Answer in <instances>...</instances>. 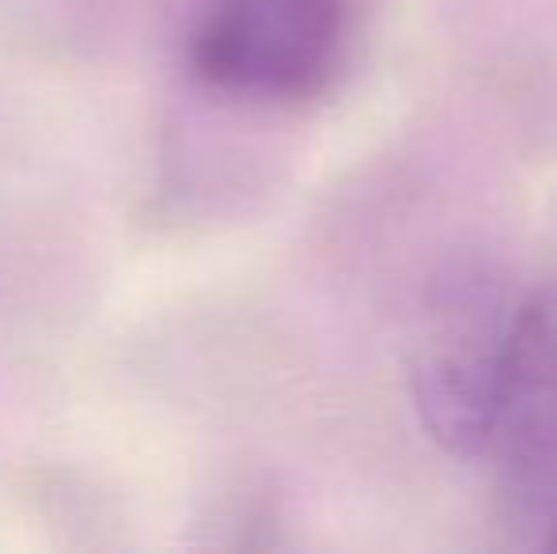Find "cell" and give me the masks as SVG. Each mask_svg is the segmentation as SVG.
Here are the masks:
<instances>
[{
  "instance_id": "obj_4",
  "label": "cell",
  "mask_w": 557,
  "mask_h": 554,
  "mask_svg": "<svg viewBox=\"0 0 557 554\" xmlns=\"http://www.w3.org/2000/svg\"><path fill=\"white\" fill-rule=\"evenodd\" d=\"M546 547L557 551V517H554V525H550V535H546Z\"/></svg>"
},
{
  "instance_id": "obj_2",
  "label": "cell",
  "mask_w": 557,
  "mask_h": 554,
  "mask_svg": "<svg viewBox=\"0 0 557 554\" xmlns=\"http://www.w3.org/2000/svg\"><path fill=\"white\" fill-rule=\"evenodd\" d=\"M349 12V0H216L194 30V76L250 103L315 99L345 61Z\"/></svg>"
},
{
  "instance_id": "obj_3",
  "label": "cell",
  "mask_w": 557,
  "mask_h": 554,
  "mask_svg": "<svg viewBox=\"0 0 557 554\" xmlns=\"http://www.w3.org/2000/svg\"><path fill=\"white\" fill-rule=\"evenodd\" d=\"M485 459L523 494L557 490V278L516 296Z\"/></svg>"
},
{
  "instance_id": "obj_1",
  "label": "cell",
  "mask_w": 557,
  "mask_h": 554,
  "mask_svg": "<svg viewBox=\"0 0 557 554\" xmlns=\"http://www.w3.org/2000/svg\"><path fill=\"white\" fill-rule=\"evenodd\" d=\"M516 288L490 262H447L429 285L410 357L418 421L455 459H485Z\"/></svg>"
}]
</instances>
